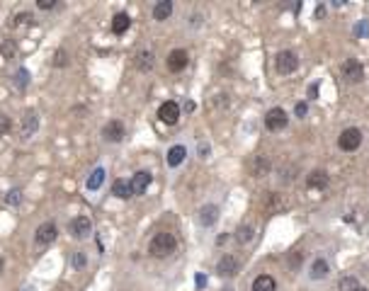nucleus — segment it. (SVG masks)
Masks as SVG:
<instances>
[{
    "label": "nucleus",
    "instance_id": "8",
    "mask_svg": "<svg viewBox=\"0 0 369 291\" xmlns=\"http://www.w3.org/2000/svg\"><path fill=\"white\" fill-rule=\"evenodd\" d=\"M68 228H71V235H73V238L83 240V238H87V235L92 233V221H90L87 216H76Z\"/></svg>",
    "mask_w": 369,
    "mask_h": 291
},
{
    "label": "nucleus",
    "instance_id": "18",
    "mask_svg": "<svg viewBox=\"0 0 369 291\" xmlns=\"http://www.w3.org/2000/svg\"><path fill=\"white\" fill-rule=\"evenodd\" d=\"M275 289H277V282L270 274H260L253 282V291H275Z\"/></svg>",
    "mask_w": 369,
    "mask_h": 291
},
{
    "label": "nucleus",
    "instance_id": "15",
    "mask_svg": "<svg viewBox=\"0 0 369 291\" xmlns=\"http://www.w3.org/2000/svg\"><path fill=\"white\" fill-rule=\"evenodd\" d=\"M37 126H39V119L34 112H27L25 119H22V139H32L34 136V131H37Z\"/></svg>",
    "mask_w": 369,
    "mask_h": 291
},
{
    "label": "nucleus",
    "instance_id": "32",
    "mask_svg": "<svg viewBox=\"0 0 369 291\" xmlns=\"http://www.w3.org/2000/svg\"><path fill=\"white\" fill-rule=\"evenodd\" d=\"M294 112H296V116H299V119H304V116L309 114V105H306V102H296Z\"/></svg>",
    "mask_w": 369,
    "mask_h": 291
},
{
    "label": "nucleus",
    "instance_id": "17",
    "mask_svg": "<svg viewBox=\"0 0 369 291\" xmlns=\"http://www.w3.org/2000/svg\"><path fill=\"white\" fill-rule=\"evenodd\" d=\"M170 15H172V2L170 0H161V2L153 7V20H158V22H165Z\"/></svg>",
    "mask_w": 369,
    "mask_h": 291
},
{
    "label": "nucleus",
    "instance_id": "6",
    "mask_svg": "<svg viewBox=\"0 0 369 291\" xmlns=\"http://www.w3.org/2000/svg\"><path fill=\"white\" fill-rule=\"evenodd\" d=\"M58 235V228L54 221H46V223H41L39 228H37V235H34V240H37V245H49V243H54Z\"/></svg>",
    "mask_w": 369,
    "mask_h": 291
},
{
    "label": "nucleus",
    "instance_id": "30",
    "mask_svg": "<svg viewBox=\"0 0 369 291\" xmlns=\"http://www.w3.org/2000/svg\"><path fill=\"white\" fill-rule=\"evenodd\" d=\"M85 255H83V253H73V257H71V264H73V267H76V269H83V267H85Z\"/></svg>",
    "mask_w": 369,
    "mask_h": 291
},
{
    "label": "nucleus",
    "instance_id": "25",
    "mask_svg": "<svg viewBox=\"0 0 369 291\" xmlns=\"http://www.w3.org/2000/svg\"><path fill=\"white\" fill-rule=\"evenodd\" d=\"M236 238H238V243H250L253 240V226H241L236 231Z\"/></svg>",
    "mask_w": 369,
    "mask_h": 291
},
{
    "label": "nucleus",
    "instance_id": "24",
    "mask_svg": "<svg viewBox=\"0 0 369 291\" xmlns=\"http://www.w3.org/2000/svg\"><path fill=\"white\" fill-rule=\"evenodd\" d=\"M15 85L20 87V90H25L29 85V71L27 68H20L17 73H15Z\"/></svg>",
    "mask_w": 369,
    "mask_h": 291
},
{
    "label": "nucleus",
    "instance_id": "16",
    "mask_svg": "<svg viewBox=\"0 0 369 291\" xmlns=\"http://www.w3.org/2000/svg\"><path fill=\"white\" fill-rule=\"evenodd\" d=\"M131 27V17L126 12H117L112 17V32L114 34H124L126 29Z\"/></svg>",
    "mask_w": 369,
    "mask_h": 291
},
{
    "label": "nucleus",
    "instance_id": "9",
    "mask_svg": "<svg viewBox=\"0 0 369 291\" xmlns=\"http://www.w3.org/2000/svg\"><path fill=\"white\" fill-rule=\"evenodd\" d=\"M187 61H190V56H187L185 49H172L170 54H168V71H172V73L185 71V68H187Z\"/></svg>",
    "mask_w": 369,
    "mask_h": 291
},
{
    "label": "nucleus",
    "instance_id": "39",
    "mask_svg": "<svg viewBox=\"0 0 369 291\" xmlns=\"http://www.w3.org/2000/svg\"><path fill=\"white\" fill-rule=\"evenodd\" d=\"M316 92H318V87H316V85L309 87V95H311V97H316Z\"/></svg>",
    "mask_w": 369,
    "mask_h": 291
},
{
    "label": "nucleus",
    "instance_id": "27",
    "mask_svg": "<svg viewBox=\"0 0 369 291\" xmlns=\"http://www.w3.org/2000/svg\"><path fill=\"white\" fill-rule=\"evenodd\" d=\"M5 202L10 204V206H17V204L22 202V192H20V189H10L7 197H5Z\"/></svg>",
    "mask_w": 369,
    "mask_h": 291
},
{
    "label": "nucleus",
    "instance_id": "41",
    "mask_svg": "<svg viewBox=\"0 0 369 291\" xmlns=\"http://www.w3.org/2000/svg\"><path fill=\"white\" fill-rule=\"evenodd\" d=\"M355 291H367V289H365V287H357V289H355Z\"/></svg>",
    "mask_w": 369,
    "mask_h": 291
},
{
    "label": "nucleus",
    "instance_id": "13",
    "mask_svg": "<svg viewBox=\"0 0 369 291\" xmlns=\"http://www.w3.org/2000/svg\"><path fill=\"white\" fill-rule=\"evenodd\" d=\"M216 272L219 274H224V277H233V274H238V260L233 257V255H224L219 264H216Z\"/></svg>",
    "mask_w": 369,
    "mask_h": 291
},
{
    "label": "nucleus",
    "instance_id": "19",
    "mask_svg": "<svg viewBox=\"0 0 369 291\" xmlns=\"http://www.w3.org/2000/svg\"><path fill=\"white\" fill-rule=\"evenodd\" d=\"M185 155H187V148H185V146H172L170 150H168V165H170V168H177V165L185 160Z\"/></svg>",
    "mask_w": 369,
    "mask_h": 291
},
{
    "label": "nucleus",
    "instance_id": "4",
    "mask_svg": "<svg viewBox=\"0 0 369 291\" xmlns=\"http://www.w3.org/2000/svg\"><path fill=\"white\" fill-rule=\"evenodd\" d=\"M158 119H161L163 124H168V126L177 124V119H180V105L172 102V100L163 102V105L158 107Z\"/></svg>",
    "mask_w": 369,
    "mask_h": 291
},
{
    "label": "nucleus",
    "instance_id": "3",
    "mask_svg": "<svg viewBox=\"0 0 369 291\" xmlns=\"http://www.w3.org/2000/svg\"><path fill=\"white\" fill-rule=\"evenodd\" d=\"M287 121H289V116H287V112H284L282 107H272L265 114V126L270 131H282L284 126H287Z\"/></svg>",
    "mask_w": 369,
    "mask_h": 291
},
{
    "label": "nucleus",
    "instance_id": "38",
    "mask_svg": "<svg viewBox=\"0 0 369 291\" xmlns=\"http://www.w3.org/2000/svg\"><path fill=\"white\" fill-rule=\"evenodd\" d=\"M316 17H318V20H321V17H326V7H323V5H318V7H316Z\"/></svg>",
    "mask_w": 369,
    "mask_h": 291
},
{
    "label": "nucleus",
    "instance_id": "11",
    "mask_svg": "<svg viewBox=\"0 0 369 291\" xmlns=\"http://www.w3.org/2000/svg\"><path fill=\"white\" fill-rule=\"evenodd\" d=\"M216 218H219V209H216L214 204H206V206H202V209H199V223H202L204 228L214 226V223H216Z\"/></svg>",
    "mask_w": 369,
    "mask_h": 291
},
{
    "label": "nucleus",
    "instance_id": "26",
    "mask_svg": "<svg viewBox=\"0 0 369 291\" xmlns=\"http://www.w3.org/2000/svg\"><path fill=\"white\" fill-rule=\"evenodd\" d=\"M357 287H360V284H357L355 277H342L340 282H338V289L340 291H355Z\"/></svg>",
    "mask_w": 369,
    "mask_h": 291
},
{
    "label": "nucleus",
    "instance_id": "10",
    "mask_svg": "<svg viewBox=\"0 0 369 291\" xmlns=\"http://www.w3.org/2000/svg\"><path fill=\"white\" fill-rule=\"evenodd\" d=\"M102 136H105V141H110V144H119V141L124 139V124H122L119 119H112V121L102 129Z\"/></svg>",
    "mask_w": 369,
    "mask_h": 291
},
{
    "label": "nucleus",
    "instance_id": "28",
    "mask_svg": "<svg viewBox=\"0 0 369 291\" xmlns=\"http://www.w3.org/2000/svg\"><path fill=\"white\" fill-rule=\"evenodd\" d=\"M267 170H270V160H267L265 155H260L257 163H255V175H265Z\"/></svg>",
    "mask_w": 369,
    "mask_h": 291
},
{
    "label": "nucleus",
    "instance_id": "2",
    "mask_svg": "<svg viewBox=\"0 0 369 291\" xmlns=\"http://www.w3.org/2000/svg\"><path fill=\"white\" fill-rule=\"evenodd\" d=\"M360 144H362V131H360V129H355V126L345 129V131L340 134V139H338V146H340L342 150H347V153L357 150Z\"/></svg>",
    "mask_w": 369,
    "mask_h": 291
},
{
    "label": "nucleus",
    "instance_id": "35",
    "mask_svg": "<svg viewBox=\"0 0 369 291\" xmlns=\"http://www.w3.org/2000/svg\"><path fill=\"white\" fill-rule=\"evenodd\" d=\"M37 7H39V10H54L56 2H54V0H37Z\"/></svg>",
    "mask_w": 369,
    "mask_h": 291
},
{
    "label": "nucleus",
    "instance_id": "36",
    "mask_svg": "<svg viewBox=\"0 0 369 291\" xmlns=\"http://www.w3.org/2000/svg\"><path fill=\"white\" fill-rule=\"evenodd\" d=\"M355 34H357V36H367V34H369V25H367V22H360V25L355 27Z\"/></svg>",
    "mask_w": 369,
    "mask_h": 291
},
{
    "label": "nucleus",
    "instance_id": "22",
    "mask_svg": "<svg viewBox=\"0 0 369 291\" xmlns=\"http://www.w3.org/2000/svg\"><path fill=\"white\" fill-rule=\"evenodd\" d=\"M328 262L323 260V257H318V260L311 264V279H323V277H328Z\"/></svg>",
    "mask_w": 369,
    "mask_h": 291
},
{
    "label": "nucleus",
    "instance_id": "40",
    "mask_svg": "<svg viewBox=\"0 0 369 291\" xmlns=\"http://www.w3.org/2000/svg\"><path fill=\"white\" fill-rule=\"evenodd\" d=\"M2 269H5V262H2V257H0V274H2Z\"/></svg>",
    "mask_w": 369,
    "mask_h": 291
},
{
    "label": "nucleus",
    "instance_id": "14",
    "mask_svg": "<svg viewBox=\"0 0 369 291\" xmlns=\"http://www.w3.org/2000/svg\"><path fill=\"white\" fill-rule=\"evenodd\" d=\"M112 194L117 197V199H129V197H134L131 182H129V180H114V184H112Z\"/></svg>",
    "mask_w": 369,
    "mask_h": 291
},
{
    "label": "nucleus",
    "instance_id": "7",
    "mask_svg": "<svg viewBox=\"0 0 369 291\" xmlns=\"http://www.w3.org/2000/svg\"><path fill=\"white\" fill-rule=\"evenodd\" d=\"M296 66H299V58H296L294 51H280V54H277V71H280L282 75L294 73Z\"/></svg>",
    "mask_w": 369,
    "mask_h": 291
},
{
    "label": "nucleus",
    "instance_id": "31",
    "mask_svg": "<svg viewBox=\"0 0 369 291\" xmlns=\"http://www.w3.org/2000/svg\"><path fill=\"white\" fill-rule=\"evenodd\" d=\"M10 129H12V121H10V116H7V114H0V136H5Z\"/></svg>",
    "mask_w": 369,
    "mask_h": 291
},
{
    "label": "nucleus",
    "instance_id": "1",
    "mask_svg": "<svg viewBox=\"0 0 369 291\" xmlns=\"http://www.w3.org/2000/svg\"><path fill=\"white\" fill-rule=\"evenodd\" d=\"M175 248H177V240L172 233H156L151 240V255L153 257H168L170 253H175Z\"/></svg>",
    "mask_w": 369,
    "mask_h": 291
},
{
    "label": "nucleus",
    "instance_id": "34",
    "mask_svg": "<svg viewBox=\"0 0 369 291\" xmlns=\"http://www.w3.org/2000/svg\"><path fill=\"white\" fill-rule=\"evenodd\" d=\"M32 22V15L29 12H20V15H15V25H29Z\"/></svg>",
    "mask_w": 369,
    "mask_h": 291
},
{
    "label": "nucleus",
    "instance_id": "29",
    "mask_svg": "<svg viewBox=\"0 0 369 291\" xmlns=\"http://www.w3.org/2000/svg\"><path fill=\"white\" fill-rule=\"evenodd\" d=\"M0 54H2L5 58H10L12 54H15V44H12L10 39H7V41H2V44H0Z\"/></svg>",
    "mask_w": 369,
    "mask_h": 291
},
{
    "label": "nucleus",
    "instance_id": "12",
    "mask_svg": "<svg viewBox=\"0 0 369 291\" xmlns=\"http://www.w3.org/2000/svg\"><path fill=\"white\" fill-rule=\"evenodd\" d=\"M151 173L148 170H139V173L131 177V189H134V194H143L146 189H148V184H151Z\"/></svg>",
    "mask_w": 369,
    "mask_h": 291
},
{
    "label": "nucleus",
    "instance_id": "5",
    "mask_svg": "<svg viewBox=\"0 0 369 291\" xmlns=\"http://www.w3.org/2000/svg\"><path fill=\"white\" fill-rule=\"evenodd\" d=\"M342 75L350 80V83H360L365 78V66L357 61V58H347L342 63Z\"/></svg>",
    "mask_w": 369,
    "mask_h": 291
},
{
    "label": "nucleus",
    "instance_id": "20",
    "mask_svg": "<svg viewBox=\"0 0 369 291\" xmlns=\"http://www.w3.org/2000/svg\"><path fill=\"white\" fill-rule=\"evenodd\" d=\"M306 184H309L311 189H323V187L328 184V175L321 173V170H313V173L306 177Z\"/></svg>",
    "mask_w": 369,
    "mask_h": 291
},
{
    "label": "nucleus",
    "instance_id": "33",
    "mask_svg": "<svg viewBox=\"0 0 369 291\" xmlns=\"http://www.w3.org/2000/svg\"><path fill=\"white\" fill-rule=\"evenodd\" d=\"M68 63V58H66V51L63 49H58L56 54H54V66H66Z\"/></svg>",
    "mask_w": 369,
    "mask_h": 291
},
{
    "label": "nucleus",
    "instance_id": "37",
    "mask_svg": "<svg viewBox=\"0 0 369 291\" xmlns=\"http://www.w3.org/2000/svg\"><path fill=\"white\" fill-rule=\"evenodd\" d=\"M209 150H211L209 144H199V155H202V158H206V155H209Z\"/></svg>",
    "mask_w": 369,
    "mask_h": 291
},
{
    "label": "nucleus",
    "instance_id": "21",
    "mask_svg": "<svg viewBox=\"0 0 369 291\" xmlns=\"http://www.w3.org/2000/svg\"><path fill=\"white\" fill-rule=\"evenodd\" d=\"M102 182H105V170H102V168H95V170H92V173H90V177H87V189H92V192H95V189H100V187H102Z\"/></svg>",
    "mask_w": 369,
    "mask_h": 291
},
{
    "label": "nucleus",
    "instance_id": "23",
    "mask_svg": "<svg viewBox=\"0 0 369 291\" xmlns=\"http://www.w3.org/2000/svg\"><path fill=\"white\" fill-rule=\"evenodd\" d=\"M136 66H139V71H151L153 68V54L151 51H141L139 56H136Z\"/></svg>",
    "mask_w": 369,
    "mask_h": 291
}]
</instances>
